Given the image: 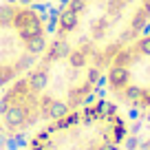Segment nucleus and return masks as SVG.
Wrapping results in <instances>:
<instances>
[{"instance_id":"f257e3e1","label":"nucleus","mask_w":150,"mask_h":150,"mask_svg":"<svg viewBox=\"0 0 150 150\" xmlns=\"http://www.w3.org/2000/svg\"><path fill=\"white\" fill-rule=\"evenodd\" d=\"M128 124L117 104L99 99L42 126L27 150H122Z\"/></svg>"},{"instance_id":"f03ea898","label":"nucleus","mask_w":150,"mask_h":150,"mask_svg":"<svg viewBox=\"0 0 150 150\" xmlns=\"http://www.w3.org/2000/svg\"><path fill=\"white\" fill-rule=\"evenodd\" d=\"M104 82L119 104L150 110V31L112 55L104 71Z\"/></svg>"},{"instance_id":"7ed1b4c3","label":"nucleus","mask_w":150,"mask_h":150,"mask_svg":"<svg viewBox=\"0 0 150 150\" xmlns=\"http://www.w3.org/2000/svg\"><path fill=\"white\" fill-rule=\"evenodd\" d=\"M33 2H38V0H18V5H20V7H31Z\"/></svg>"},{"instance_id":"20e7f679","label":"nucleus","mask_w":150,"mask_h":150,"mask_svg":"<svg viewBox=\"0 0 150 150\" xmlns=\"http://www.w3.org/2000/svg\"><path fill=\"white\" fill-rule=\"evenodd\" d=\"M7 2H9V5H18V0H7Z\"/></svg>"}]
</instances>
